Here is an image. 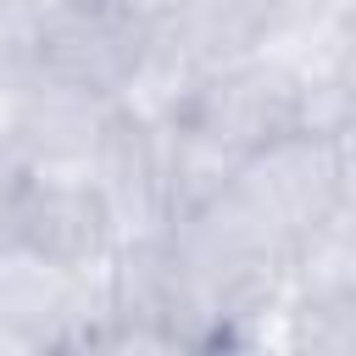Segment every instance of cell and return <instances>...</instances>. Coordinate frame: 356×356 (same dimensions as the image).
I'll list each match as a JSON object with an SVG mask.
<instances>
[{
    "mask_svg": "<svg viewBox=\"0 0 356 356\" xmlns=\"http://www.w3.org/2000/svg\"><path fill=\"white\" fill-rule=\"evenodd\" d=\"M111 111L117 100L33 67L28 78L6 83V156L33 172H89Z\"/></svg>",
    "mask_w": 356,
    "mask_h": 356,
    "instance_id": "obj_4",
    "label": "cell"
},
{
    "mask_svg": "<svg viewBox=\"0 0 356 356\" xmlns=\"http://www.w3.org/2000/svg\"><path fill=\"white\" fill-rule=\"evenodd\" d=\"M0 245H22L56 267L95 273L111 256V222H106V206H100L89 172L22 167L11 206H6V239Z\"/></svg>",
    "mask_w": 356,
    "mask_h": 356,
    "instance_id": "obj_5",
    "label": "cell"
},
{
    "mask_svg": "<svg viewBox=\"0 0 356 356\" xmlns=\"http://www.w3.org/2000/svg\"><path fill=\"white\" fill-rule=\"evenodd\" d=\"M284 0H167V22L189 39V50L211 67V61H234L267 44V33L278 28Z\"/></svg>",
    "mask_w": 356,
    "mask_h": 356,
    "instance_id": "obj_7",
    "label": "cell"
},
{
    "mask_svg": "<svg viewBox=\"0 0 356 356\" xmlns=\"http://www.w3.org/2000/svg\"><path fill=\"white\" fill-rule=\"evenodd\" d=\"M156 17H122V11H89V6H56L39 44V72L67 78L89 95L122 100L128 78L139 67L145 33Z\"/></svg>",
    "mask_w": 356,
    "mask_h": 356,
    "instance_id": "obj_6",
    "label": "cell"
},
{
    "mask_svg": "<svg viewBox=\"0 0 356 356\" xmlns=\"http://www.w3.org/2000/svg\"><path fill=\"white\" fill-rule=\"evenodd\" d=\"M228 200L245 211V222L289 261V250L339 206H356V156L350 134H312L289 128L250 150L234 178Z\"/></svg>",
    "mask_w": 356,
    "mask_h": 356,
    "instance_id": "obj_1",
    "label": "cell"
},
{
    "mask_svg": "<svg viewBox=\"0 0 356 356\" xmlns=\"http://www.w3.org/2000/svg\"><path fill=\"white\" fill-rule=\"evenodd\" d=\"M89 184L106 206L111 245L172 228V122L117 106L89 156Z\"/></svg>",
    "mask_w": 356,
    "mask_h": 356,
    "instance_id": "obj_3",
    "label": "cell"
},
{
    "mask_svg": "<svg viewBox=\"0 0 356 356\" xmlns=\"http://www.w3.org/2000/svg\"><path fill=\"white\" fill-rule=\"evenodd\" d=\"M172 122L245 161L267 139L300 128V78L267 50H250V56H234V61H211Z\"/></svg>",
    "mask_w": 356,
    "mask_h": 356,
    "instance_id": "obj_2",
    "label": "cell"
}]
</instances>
